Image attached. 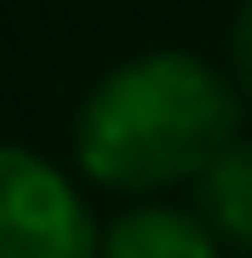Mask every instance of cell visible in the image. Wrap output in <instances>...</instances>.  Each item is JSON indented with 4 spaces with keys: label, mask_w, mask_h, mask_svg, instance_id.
<instances>
[{
    "label": "cell",
    "mask_w": 252,
    "mask_h": 258,
    "mask_svg": "<svg viewBox=\"0 0 252 258\" xmlns=\"http://www.w3.org/2000/svg\"><path fill=\"white\" fill-rule=\"evenodd\" d=\"M103 224L52 155L0 138V258H98Z\"/></svg>",
    "instance_id": "2"
},
{
    "label": "cell",
    "mask_w": 252,
    "mask_h": 258,
    "mask_svg": "<svg viewBox=\"0 0 252 258\" xmlns=\"http://www.w3.org/2000/svg\"><path fill=\"white\" fill-rule=\"evenodd\" d=\"M195 207L218 230L224 247L252 252V132H241L224 155L206 166V178L195 184Z\"/></svg>",
    "instance_id": "4"
},
{
    "label": "cell",
    "mask_w": 252,
    "mask_h": 258,
    "mask_svg": "<svg viewBox=\"0 0 252 258\" xmlns=\"http://www.w3.org/2000/svg\"><path fill=\"white\" fill-rule=\"evenodd\" d=\"M98 258H224V241L201 218V207H172L155 195L103 224Z\"/></svg>",
    "instance_id": "3"
},
{
    "label": "cell",
    "mask_w": 252,
    "mask_h": 258,
    "mask_svg": "<svg viewBox=\"0 0 252 258\" xmlns=\"http://www.w3.org/2000/svg\"><path fill=\"white\" fill-rule=\"evenodd\" d=\"M241 132L246 98L229 69L189 46H149L92 81L69 126V149L86 184L155 201L178 184H201Z\"/></svg>",
    "instance_id": "1"
},
{
    "label": "cell",
    "mask_w": 252,
    "mask_h": 258,
    "mask_svg": "<svg viewBox=\"0 0 252 258\" xmlns=\"http://www.w3.org/2000/svg\"><path fill=\"white\" fill-rule=\"evenodd\" d=\"M229 81L252 103V0H241L235 18H229Z\"/></svg>",
    "instance_id": "5"
}]
</instances>
